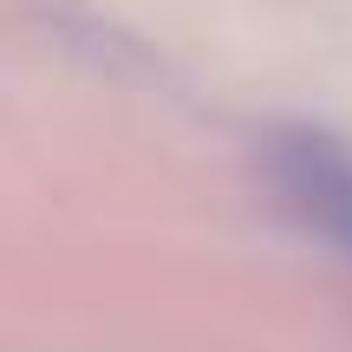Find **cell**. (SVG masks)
Instances as JSON below:
<instances>
[{
	"label": "cell",
	"instance_id": "obj_1",
	"mask_svg": "<svg viewBox=\"0 0 352 352\" xmlns=\"http://www.w3.org/2000/svg\"><path fill=\"white\" fill-rule=\"evenodd\" d=\"M261 164H267V183L287 202L294 222L352 254V151L346 144L327 138V131L294 124V131H274L267 138Z\"/></svg>",
	"mask_w": 352,
	"mask_h": 352
}]
</instances>
